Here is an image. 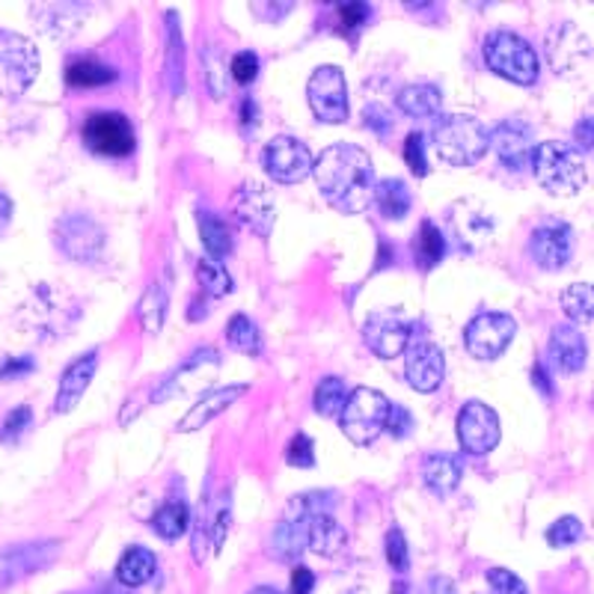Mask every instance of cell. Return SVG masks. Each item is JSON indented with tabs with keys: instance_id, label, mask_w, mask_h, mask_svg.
Returning a JSON list of instances; mask_svg holds the SVG:
<instances>
[{
	"instance_id": "cell-1",
	"label": "cell",
	"mask_w": 594,
	"mask_h": 594,
	"mask_svg": "<svg viewBox=\"0 0 594 594\" xmlns=\"http://www.w3.org/2000/svg\"><path fill=\"white\" fill-rule=\"evenodd\" d=\"M318 191L337 212H366L375 197V167L371 157L354 143H337L325 149L313 164Z\"/></svg>"
},
{
	"instance_id": "cell-2",
	"label": "cell",
	"mask_w": 594,
	"mask_h": 594,
	"mask_svg": "<svg viewBox=\"0 0 594 594\" xmlns=\"http://www.w3.org/2000/svg\"><path fill=\"white\" fill-rule=\"evenodd\" d=\"M529 164H532V173L541 188L556 197H573L583 191L589 181L583 155L568 143H556V140L539 143Z\"/></svg>"
},
{
	"instance_id": "cell-3",
	"label": "cell",
	"mask_w": 594,
	"mask_h": 594,
	"mask_svg": "<svg viewBox=\"0 0 594 594\" xmlns=\"http://www.w3.org/2000/svg\"><path fill=\"white\" fill-rule=\"evenodd\" d=\"M491 147L488 128L476 116L452 113L434 125V152L448 167H472Z\"/></svg>"
},
{
	"instance_id": "cell-4",
	"label": "cell",
	"mask_w": 594,
	"mask_h": 594,
	"mask_svg": "<svg viewBox=\"0 0 594 594\" xmlns=\"http://www.w3.org/2000/svg\"><path fill=\"white\" fill-rule=\"evenodd\" d=\"M484 60L488 68L496 72L500 78L511 80L517 87H532L541 75V63L535 48L527 39H520L511 30H496L484 42Z\"/></svg>"
},
{
	"instance_id": "cell-5",
	"label": "cell",
	"mask_w": 594,
	"mask_h": 594,
	"mask_svg": "<svg viewBox=\"0 0 594 594\" xmlns=\"http://www.w3.org/2000/svg\"><path fill=\"white\" fill-rule=\"evenodd\" d=\"M39 51L22 34L0 30V99H18L39 75Z\"/></svg>"
},
{
	"instance_id": "cell-6",
	"label": "cell",
	"mask_w": 594,
	"mask_h": 594,
	"mask_svg": "<svg viewBox=\"0 0 594 594\" xmlns=\"http://www.w3.org/2000/svg\"><path fill=\"white\" fill-rule=\"evenodd\" d=\"M387 414H390V399L381 390L357 387L354 393H347V402L339 416H342L345 438L354 446H369L387 426Z\"/></svg>"
},
{
	"instance_id": "cell-7",
	"label": "cell",
	"mask_w": 594,
	"mask_h": 594,
	"mask_svg": "<svg viewBox=\"0 0 594 594\" xmlns=\"http://www.w3.org/2000/svg\"><path fill=\"white\" fill-rule=\"evenodd\" d=\"M84 143L104 157H125L135 152V128L123 113L101 111L84 119Z\"/></svg>"
},
{
	"instance_id": "cell-8",
	"label": "cell",
	"mask_w": 594,
	"mask_h": 594,
	"mask_svg": "<svg viewBox=\"0 0 594 594\" xmlns=\"http://www.w3.org/2000/svg\"><path fill=\"white\" fill-rule=\"evenodd\" d=\"M309 108L327 125H339L347 119V80L339 66H318L306 84Z\"/></svg>"
},
{
	"instance_id": "cell-9",
	"label": "cell",
	"mask_w": 594,
	"mask_h": 594,
	"mask_svg": "<svg viewBox=\"0 0 594 594\" xmlns=\"http://www.w3.org/2000/svg\"><path fill=\"white\" fill-rule=\"evenodd\" d=\"M262 164L270 179L280 185H298L309 173H313L315 157L309 147L298 140V137H274L265 152H262Z\"/></svg>"
},
{
	"instance_id": "cell-10",
	"label": "cell",
	"mask_w": 594,
	"mask_h": 594,
	"mask_svg": "<svg viewBox=\"0 0 594 594\" xmlns=\"http://www.w3.org/2000/svg\"><path fill=\"white\" fill-rule=\"evenodd\" d=\"M517 321L505 313H482L472 318L464 330V345L476 359H494L511 345Z\"/></svg>"
},
{
	"instance_id": "cell-11",
	"label": "cell",
	"mask_w": 594,
	"mask_h": 594,
	"mask_svg": "<svg viewBox=\"0 0 594 594\" xmlns=\"http://www.w3.org/2000/svg\"><path fill=\"white\" fill-rule=\"evenodd\" d=\"M458 440L464 452L488 455L500 443V416L484 402H467L458 414Z\"/></svg>"
},
{
	"instance_id": "cell-12",
	"label": "cell",
	"mask_w": 594,
	"mask_h": 594,
	"mask_svg": "<svg viewBox=\"0 0 594 594\" xmlns=\"http://www.w3.org/2000/svg\"><path fill=\"white\" fill-rule=\"evenodd\" d=\"M56 244L75 262H99L104 250V232L87 214H68L56 224Z\"/></svg>"
},
{
	"instance_id": "cell-13",
	"label": "cell",
	"mask_w": 594,
	"mask_h": 594,
	"mask_svg": "<svg viewBox=\"0 0 594 594\" xmlns=\"http://www.w3.org/2000/svg\"><path fill=\"white\" fill-rule=\"evenodd\" d=\"M363 337L378 357L393 359L410 345V325L393 309H381V313L369 315V321L363 327Z\"/></svg>"
},
{
	"instance_id": "cell-14",
	"label": "cell",
	"mask_w": 594,
	"mask_h": 594,
	"mask_svg": "<svg viewBox=\"0 0 594 594\" xmlns=\"http://www.w3.org/2000/svg\"><path fill=\"white\" fill-rule=\"evenodd\" d=\"M60 544L56 541H42V544H18V547L0 549V589L18 583L22 577L34 571H42L56 559Z\"/></svg>"
},
{
	"instance_id": "cell-15",
	"label": "cell",
	"mask_w": 594,
	"mask_h": 594,
	"mask_svg": "<svg viewBox=\"0 0 594 594\" xmlns=\"http://www.w3.org/2000/svg\"><path fill=\"white\" fill-rule=\"evenodd\" d=\"M488 140H491V147L508 169L529 167L532 152H535V131L529 123L505 119V123L496 125L494 135H488Z\"/></svg>"
},
{
	"instance_id": "cell-16",
	"label": "cell",
	"mask_w": 594,
	"mask_h": 594,
	"mask_svg": "<svg viewBox=\"0 0 594 594\" xmlns=\"http://www.w3.org/2000/svg\"><path fill=\"white\" fill-rule=\"evenodd\" d=\"M529 250L544 270H561L573 256V229L561 220H547L532 232Z\"/></svg>"
},
{
	"instance_id": "cell-17",
	"label": "cell",
	"mask_w": 594,
	"mask_h": 594,
	"mask_svg": "<svg viewBox=\"0 0 594 594\" xmlns=\"http://www.w3.org/2000/svg\"><path fill=\"white\" fill-rule=\"evenodd\" d=\"M407 383L416 393H434L446 378V357L434 342H414L407 345V363H404Z\"/></svg>"
},
{
	"instance_id": "cell-18",
	"label": "cell",
	"mask_w": 594,
	"mask_h": 594,
	"mask_svg": "<svg viewBox=\"0 0 594 594\" xmlns=\"http://www.w3.org/2000/svg\"><path fill=\"white\" fill-rule=\"evenodd\" d=\"M232 212H236L241 224L262 238L268 236L270 229H274V220H277L274 200H270V193L258 181H244L238 188L236 197H232Z\"/></svg>"
},
{
	"instance_id": "cell-19",
	"label": "cell",
	"mask_w": 594,
	"mask_h": 594,
	"mask_svg": "<svg viewBox=\"0 0 594 594\" xmlns=\"http://www.w3.org/2000/svg\"><path fill=\"white\" fill-rule=\"evenodd\" d=\"M96 369H99V354L90 351V354L78 357L66 371H63L60 390H56L54 414H68V410L80 402V395L87 393V387H90Z\"/></svg>"
},
{
	"instance_id": "cell-20",
	"label": "cell",
	"mask_w": 594,
	"mask_h": 594,
	"mask_svg": "<svg viewBox=\"0 0 594 594\" xmlns=\"http://www.w3.org/2000/svg\"><path fill=\"white\" fill-rule=\"evenodd\" d=\"M303 523H306V549L327 556V559H333L345 549L347 535L337 523V517L318 511V515H303Z\"/></svg>"
},
{
	"instance_id": "cell-21",
	"label": "cell",
	"mask_w": 594,
	"mask_h": 594,
	"mask_svg": "<svg viewBox=\"0 0 594 594\" xmlns=\"http://www.w3.org/2000/svg\"><path fill=\"white\" fill-rule=\"evenodd\" d=\"M244 393H248V383H232V387H224V390H214V393L202 395V402L193 404L191 414L179 422V431L181 434H191L197 428L208 426L214 416H220L224 410H229Z\"/></svg>"
},
{
	"instance_id": "cell-22",
	"label": "cell",
	"mask_w": 594,
	"mask_h": 594,
	"mask_svg": "<svg viewBox=\"0 0 594 594\" xmlns=\"http://www.w3.org/2000/svg\"><path fill=\"white\" fill-rule=\"evenodd\" d=\"M585 339L571 325H559L549 337V359L561 371H580L585 366Z\"/></svg>"
},
{
	"instance_id": "cell-23",
	"label": "cell",
	"mask_w": 594,
	"mask_h": 594,
	"mask_svg": "<svg viewBox=\"0 0 594 594\" xmlns=\"http://www.w3.org/2000/svg\"><path fill=\"white\" fill-rule=\"evenodd\" d=\"M460 458L458 455H448V452H431L426 460H422V479L434 491V494L446 496L452 494L460 484Z\"/></svg>"
},
{
	"instance_id": "cell-24",
	"label": "cell",
	"mask_w": 594,
	"mask_h": 594,
	"mask_svg": "<svg viewBox=\"0 0 594 594\" xmlns=\"http://www.w3.org/2000/svg\"><path fill=\"white\" fill-rule=\"evenodd\" d=\"M395 104L402 108L407 116L426 119V116H438L440 104H443V92L434 84H410L399 92Z\"/></svg>"
},
{
	"instance_id": "cell-25",
	"label": "cell",
	"mask_w": 594,
	"mask_h": 594,
	"mask_svg": "<svg viewBox=\"0 0 594 594\" xmlns=\"http://www.w3.org/2000/svg\"><path fill=\"white\" fill-rule=\"evenodd\" d=\"M200 236H202V248L208 250L212 258H226L236 248V238H232V229L226 224L220 214L214 212H200Z\"/></svg>"
},
{
	"instance_id": "cell-26",
	"label": "cell",
	"mask_w": 594,
	"mask_h": 594,
	"mask_svg": "<svg viewBox=\"0 0 594 594\" xmlns=\"http://www.w3.org/2000/svg\"><path fill=\"white\" fill-rule=\"evenodd\" d=\"M155 553L147 547H131L125 549L123 559L116 565V580L123 585H143L152 580V573H155Z\"/></svg>"
},
{
	"instance_id": "cell-27",
	"label": "cell",
	"mask_w": 594,
	"mask_h": 594,
	"mask_svg": "<svg viewBox=\"0 0 594 594\" xmlns=\"http://www.w3.org/2000/svg\"><path fill=\"white\" fill-rule=\"evenodd\" d=\"M303 549H306V523H303V517L280 523L277 532H274V539H270V553L280 561H298Z\"/></svg>"
},
{
	"instance_id": "cell-28",
	"label": "cell",
	"mask_w": 594,
	"mask_h": 594,
	"mask_svg": "<svg viewBox=\"0 0 594 594\" xmlns=\"http://www.w3.org/2000/svg\"><path fill=\"white\" fill-rule=\"evenodd\" d=\"M66 80L72 87H80V90H90V87H104V84H113L116 80V68L104 66L92 56H84V60H72L66 66Z\"/></svg>"
},
{
	"instance_id": "cell-29",
	"label": "cell",
	"mask_w": 594,
	"mask_h": 594,
	"mask_svg": "<svg viewBox=\"0 0 594 594\" xmlns=\"http://www.w3.org/2000/svg\"><path fill=\"white\" fill-rule=\"evenodd\" d=\"M371 202H378V208L383 217L390 220H402L404 214L410 212V191L402 179H383L375 185V197Z\"/></svg>"
},
{
	"instance_id": "cell-30",
	"label": "cell",
	"mask_w": 594,
	"mask_h": 594,
	"mask_svg": "<svg viewBox=\"0 0 594 594\" xmlns=\"http://www.w3.org/2000/svg\"><path fill=\"white\" fill-rule=\"evenodd\" d=\"M188 527H191V511H188V505L185 503L161 505L155 511V517H152V529H155L164 541L181 539V535L188 532Z\"/></svg>"
},
{
	"instance_id": "cell-31",
	"label": "cell",
	"mask_w": 594,
	"mask_h": 594,
	"mask_svg": "<svg viewBox=\"0 0 594 594\" xmlns=\"http://www.w3.org/2000/svg\"><path fill=\"white\" fill-rule=\"evenodd\" d=\"M559 301H561V309L568 313V318L580 321V325H592L594 294L589 282H573V286H568V289L561 292Z\"/></svg>"
},
{
	"instance_id": "cell-32",
	"label": "cell",
	"mask_w": 594,
	"mask_h": 594,
	"mask_svg": "<svg viewBox=\"0 0 594 594\" xmlns=\"http://www.w3.org/2000/svg\"><path fill=\"white\" fill-rule=\"evenodd\" d=\"M347 402V387L342 378H325L315 387V410L321 416H339Z\"/></svg>"
},
{
	"instance_id": "cell-33",
	"label": "cell",
	"mask_w": 594,
	"mask_h": 594,
	"mask_svg": "<svg viewBox=\"0 0 594 594\" xmlns=\"http://www.w3.org/2000/svg\"><path fill=\"white\" fill-rule=\"evenodd\" d=\"M197 280H200L202 292L212 294V298H226L232 292V277L226 274V268L220 262H197Z\"/></svg>"
},
{
	"instance_id": "cell-34",
	"label": "cell",
	"mask_w": 594,
	"mask_h": 594,
	"mask_svg": "<svg viewBox=\"0 0 594 594\" xmlns=\"http://www.w3.org/2000/svg\"><path fill=\"white\" fill-rule=\"evenodd\" d=\"M414 253H416V258L426 265V268H434L440 258H443V253H446L443 232H440L438 226L431 224V220H426V224H422V229H419V241H416Z\"/></svg>"
},
{
	"instance_id": "cell-35",
	"label": "cell",
	"mask_w": 594,
	"mask_h": 594,
	"mask_svg": "<svg viewBox=\"0 0 594 594\" xmlns=\"http://www.w3.org/2000/svg\"><path fill=\"white\" fill-rule=\"evenodd\" d=\"M226 339L229 345L244 351V354H258L262 351V337H258V327L250 321L248 315H236L229 327H226Z\"/></svg>"
},
{
	"instance_id": "cell-36",
	"label": "cell",
	"mask_w": 594,
	"mask_h": 594,
	"mask_svg": "<svg viewBox=\"0 0 594 594\" xmlns=\"http://www.w3.org/2000/svg\"><path fill=\"white\" fill-rule=\"evenodd\" d=\"M167 39H169V51H167V75H169V87L173 92L181 90V34L176 30V12H167Z\"/></svg>"
},
{
	"instance_id": "cell-37",
	"label": "cell",
	"mask_w": 594,
	"mask_h": 594,
	"mask_svg": "<svg viewBox=\"0 0 594 594\" xmlns=\"http://www.w3.org/2000/svg\"><path fill=\"white\" fill-rule=\"evenodd\" d=\"M583 539V523L577 517H561L553 527L547 529V544L549 547H571Z\"/></svg>"
},
{
	"instance_id": "cell-38",
	"label": "cell",
	"mask_w": 594,
	"mask_h": 594,
	"mask_svg": "<svg viewBox=\"0 0 594 594\" xmlns=\"http://www.w3.org/2000/svg\"><path fill=\"white\" fill-rule=\"evenodd\" d=\"M387 561L393 565L395 573H407V568H410V553H407V541H404L402 529L387 532Z\"/></svg>"
},
{
	"instance_id": "cell-39",
	"label": "cell",
	"mask_w": 594,
	"mask_h": 594,
	"mask_svg": "<svg viewBox=\"0 0 594 594\" xmlns=\"http://www.w3.org/2000/svg\"><path fill=\"white\" fill-rule=\"evenodd\" d=\"M488 583H491L494 594H529L527 583L517 573L505 571V568H494L488 573Z\"/></svg>"
},
{
	"instance_id": "cell-40",
	"label": "cell",
	"mask_w": 594,
	"mask_h": 594,
	"mask_svg": "<svg viewBox=\"0 0 594 594\" xmlns=\"http://www.w3.org/2000/svg\"><path fill=\"white\" fill-rule=\"evenodd\" d=\"M286 460L292 464V467H313L315 464V446L313 440L306 438V434H298V438H292V443H289V448H286Z\"/></svg>"
},
{
	"instance_id": "cell-41",
	"label": "cell",
	"mask_w": 594,
	"mask_h": 594,
	"mask_svg": "<svg viewBox=\"0 0 594 594\" xmlns=\"http://www.w3.org/2000/svg\"><path fill=\"white\" fill-rule=\"evenodd\" d=\"M404 161H407V167L414 169L416 176H426L428 157H426V143H422V135H410L407 140H404Z\"/></svg>"
},
{
	"instance_id": "cell-42",
	"label": "cell",
	"mask_w": 594,
	"mask_h": 594,
	"mask_svg": "<svg viewBox=\"0 0 594 594\" xmlns=\"http://www.w3.org/2000/svg\"><path fill=\"white\" fill-rule=\"evenodd\" d=\"M229 72H232V78L238 80V84H253L258 75V56L253 54V51H241V54L232 56V66H229Z\"/></svg>"
},
{
	"instance_id": "cell-43",
	"label": "cell",
	"mask_w": 594,
	"mask_h": 594,
	"mask_svg": "<svg viewBox=\"0 0 594 594\" xmlns=\"http://www.w3.org/2000/svg\"><path fill=\"white\" fill-rule=\"evenodd\" d=\"M387 431L393 434V438H407L410 434V428H414V416L407 407L402 404H390V414H387Z\"/></svg>"
},
{
	"instance_id": "cell-44",
	"label": "cell",
	"mask_w": 594,
	"mask_h": 594,
	"mask_svg": "<svg viewBox=\"0 0 594 594\" xmlns=\"http://www.w3.org/2000/svg\"><path fill=\"white\" fill-rule=\"evenodd\" d=\"M27 426H30V407H27V404H22L18 410H12V414L7 416V422H3V431H0V438L15 440Z\"/></svg>"
},
{
	"instance_id": "cell-45",
	"label": "cell",
	"mask_w": 594,
	"mask_h": 594,
	"mask_svg": "<svg viewBox=\"0 0 594 594\" xmlns=\"http://www.w3.org/2000/svg\"><path fill=\"white\" fill-rule=\"evenodd\" d=\"M366 125L375 128L378 135H387L393 128V119H390V113L381 104H366Z\"/></svg>"
},
{
	"instance_id": "cell-46",
	"label": "cell",
	"mask_w": 594,
	"mask_h": 594,
	"mask_svg": "<svg viewBox=\"0 0 594 594\" xmlns=\"http://www.w3.org/2000/svg\"><path fill=\"white\" fill-rule=\"evenodd\" d=\"M339 18L345 27H363L369 18V7L366 3H345V7H339Z\"/></svg>"
},
{
	"instance_id": "cell-47",
	"label": "cell",
	"mask_w": 594,
	"mask_h": 594,
	"mask_svg": "<svg viewBox=\"0 0 594 594\" xmlns=\"http://www.w3.org/2000/svg\"><path fill=\"white\" fill-rule=\"evenodd\" d=\"M315 589V573L303 565H294L292 573V594H313Z\"/></svg>"
},
{
	"instance_id": "cell-48",
	"label": "cell",
	"mask_w": 594,
	"mask_h": 594,
	"mask_svg": "<svg viewBox=\"0 0 594 594\" xmlns=\"http://www.w3.org/2000/svg\"><path fill=\"white\" fill-rule=\"evenodd\" d=\"M30 369H34V359L30 357L7 359V363L0 366V378H18V375H27Z\"/></svg>"
},
{
	"instance_id": "cell-49",
	"label": "cell",
	"mask_w": 594,
	"mask_h": 594,
	"mask_svg": "<svg viewBox=\"0 0 594 594\" xmlns=\"http://www.w3.org/2000/svg\"><path fill=\"white\" fill-rule=\"evenodd\" d=\"M226 532H229V503H224L217 508V517H214V549H220Z\"/></svg>"
},
{
	"instance_id": "cell-50",
	"label": "cell",
	"mask_w": 594,
	"mask_h": 594,
	"mask_svg": "<svg viewBox=\"0 0 594 594\" xmlns=\"http://www.w3.org/2000/svg\"><path fill=\"white\" fill-rule=\"evenodd\" d=\"M577 140H580V147H583L585 152L592 149V119H589V116L577 125Z\"/></svg>"
},
{
	"instance_id": "cell-51",
	"label": "cell",
	"mask_w": 594,
	"mask_h": 594,
	"mask_svg": "<svg viewBox=\"0 0 594 594\" xmlns=\"http://www.w3.org/2000/svg\"><path fill=\"white\" fill-rule=\"evenodd\" d=\"M10 217H12L10 197H7V193H0V229L10 224Z\"/></svg>"
},
{
	"instance_id": "cell-52",
	"label": "cell",
	"mask_w": 594,
	"mask_h": 594,
	"mask_svg": "<svg viewBox=\"0 0 594 594\" xmlns=\"http://www.w3.org/2000/svg\"><path fill=\"white\" fill-rule=\"evenodd\" d=\"M532 378H535V381H539L541 390H544V393L549 395V378H547V375H544V369H541V366H535V371H532Z\"/></svg>"
},
{
	"instance_id": "cell-53",
	"label": "cell",
	"mask_w": 594,
	"mask_h": 594,
	"mask_svg": "<svg viewBox=\"0 0 594 594\" xmlns=\"http://www.w3.org/2000/svg\"><path fill=\"white\" fill-rule=\"evenodd\" d=\"M241 111H244V123H256V119H253V116H256V104H253V101L244 99V108H241Z\"/></svg>"
},
{
	"instance_id": "cell-54",
	"label": "cell",
	"mask_w": 594,
	"mask_h": 594,
	"mask_svg": "<svg viewBox=\"0 0 594 594\" xmlns=\"http://www.w3.org/2000/svg\"><path fill=\"white\" fill-rule=\"evenodd\" d=\"M250 594H280L277 589H270V585H258V589H253Z\"/></svg>"
}]
</instances>
